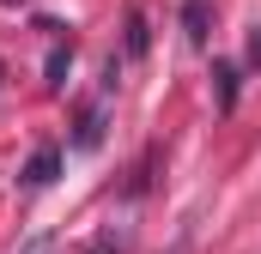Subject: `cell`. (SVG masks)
<instances>
[{"mask_svg":"<svg viewBox=\"0 0 261 254\" xmlns=\"http://www.w3.org/2000/svg\"><path fill=\"white\" fill-rule=\"evenodd\" d=\"M55 176H61V145H43V151H31V164L18 170V182H24V188H49Z\"/></svg>","mask_w":261,"mask_h":254,"instance_id":"obj_1","label":"cell"},{"mask_svg":"<svg viewBox=\"0 0 261 254\" xmlns=\"http://www.w3.org/2000/svg\"><path fill=\"white\" fill-rule=\"evenodd\" d=\"M206 30H213V6H206V0H182V37H189V43H206Z\"/></svg>","mask_w":261,"mask_h":254,"instance_id":"obj_2","label":"cell"},{"mask_svg":"<svg viewBox=\"0 0 261 254\" xmlns=\"http://www.w3.org/2000/svg\"><path fill=\"white\" fill-rule=\"evenodd\" d=\"M97 145H103V109H85L73 127V151H97Z\"/></svg>","mask_w":261,"mask_h":254,"instance_id":"obj_3","label":"cell"},{"mask_svg":"<svg viewBox=\"0 0 261 254\" xmlns=\"http://www.w3.org/2000/svg\"><path fill=\"white\" fill-rule=\"evenodd\" d=\"M128 248H134V230H128V224H103L97 242H91L85 254H128Z\"/></svg>","mask_w":261,"mask_h":254,"instance_id":"obj_4","label":"cell"},{"mask_svg":"<svg viewBox=\"0 0 261 254\" xmlns=\"http://www.w3.org/2000/svg\"><path fill=\"white\" fill-rule=\"evenodd\" d=\"M213 91H219V109H237V61H213Z\"/></svg>","mask_w":261,"mask_h":254,"instance_id":"obj_5","label":"cell"},{"mask_svg":"<svg viewBox=\"0 0 261 254\" xmlns=\"http://www.w3.org/2000/svg\"><path fill=\"white\" fill-rule=\"evenodd\" d=\"M67 67H73V43H55L49 61H43V73H49L43 85H49V91H61V85H67Z\"/></svg>","mask_w":261,"mask_h":254,"instance_id":"obj_6","label":"cell"},{"mask_svg":"<svg viewBox=\"0 0 261 254\" xmlns=\"http://www.w3.org/2000/svg\"><path fill=\"white\" fill-rule=\"evenodd\" d=\"M152 30H146V12H128V55H146Z\"/></svg>","mask_w":261,"mask_h":254,"instance_id":"obj_7","label":"cell"},{"mask_svg":"<svg viewBox=\"0 0 261 254\" xmlns=\"http://www.w3.org/2000/svg\"><path fill=\"white\" fill-rule=\"evenodd\" d=\"M18 254H61V236H31Z\"/></svg>","mask_w":261,"mask_h":254,"instance_id":"obj_8","label":"cell"},{"mask_svg":"<svg viewBox=\"0 0 261 254\" xmlns=\"http://www.w3.org/2000/svg\"><path fill=\"white\" fill-rule=\"evenodd\" d=\"M249 61L261 67V30H255V37H249Z\"/></svg>","mask_w":261,"mask_h":254,"instance_id":"obj_9","label":"cell"},{"mask_svg":"<svg viewBox=\"0 0 261 254\" xmlns=\"http://www.w3.org/2000/svg\"><path fill=\"white\" fill-rule=\"evenodd\" d=\"M0 73H6V67H0Z\"/></svg>","mask_w":261,"mask_h":254,"instance_id":"obj_10","label":"cell"}]
</instances>
